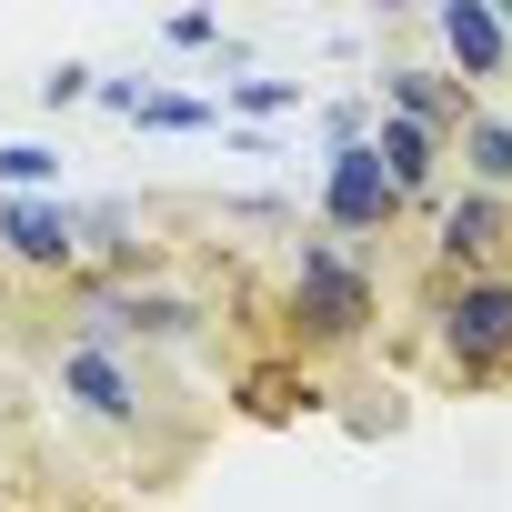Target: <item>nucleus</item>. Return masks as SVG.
<instances>
[{
	"label": "nucleus",
	"mask_w": 512,
	"mask_h": 512,
	"mask_svg": "<svg viewBox=\"0 0 512 512\" xmlns=\"http://www.w3.org/2000/svg\"><path fill=\"white\" fill-rule=\"evenodd\" d=\"M432 352L462 392L512 382V272H472V282H432Z\"/></svg>",
	"instance_id": "nucleus-1"
},
{
	"label": "nucleus",
	"mask_w": 512,
	"mask_h": 512,
	"mask_svg": "<svg viewBox=\"0 0 512 512\" xmlns=\"http://www.w3.org/2000/svg\"><path fill=\"white\" fill-rule=\"evenodd\" d=\"M392 221H402V191L382 181L372 141H352V151H322V231L352 251V241H382Z\"/></svg>",
	"instance_id": "nucleus-6"
},
{
	"label": "nucleus",
	"mask_w": 512,
	"mask_h": 512,
	"mask_svg": "<svg viewBox=\"0 0 512 512\" xmlns=\"http://www.w3.org/2000/svg\"><path fill=\"white\" fill-rule=\"evenodd\" d=\"M221 111H241V121H292V111H302V81H221Z\"/></svg>",
	"instance_id": "nucleus-14"
},
{
	"label": "nucleus",
	"mask_w": 512,
	"mask_h": 512,
	"mask_svg": "<svg viewBox=\"0 0 512 512\" xmlns=\"http://www.w3.org/2000/svg\"><path fill=\"white\" fill-rule=\"evenodd\" d=\"M221 121V101H201V91H141L131 101V131H211Z\"/></svg>",
	"instance_id": "nucleus-12"
},
{
	"label": "nucleus",
	"mask_w": 512,
	"mask_h": 512,
	"mask_svg": "<svg viewBox=\"0 0 512 512\" xmlns=\"http://www.w3.org/2000/svg\"><path fill=\"white\" fill-rule=\"evenodd\" d=\"M51 392L81 422H111V432L151 422V372H141V352H111V342H61L51 352Z\"/></svg>",
	"instance_id": "nucleus-4"
},
{
	"label": "nucleus",
	"mask_w": 512,
	"mask_h": 512,
	"mask_svg": "<svg viewBox=\"0 0 512 512\" xmlns=\"http://www.w3.org/2000/svg\"><path fill=\"white\" fill-rule=\"evenodd\" d=\"M161 41H171V51H231L221 11H171V21H161Z\"/></svg>",
	"instance_id": "nucleus-15"
},
{
	"label": "nucleus",
	"mask_w": 512,
	"mask_h": 512,
	"mask_svg": "<svg viewBox=\"0 0 512 512\" xmlns=\"http://www.w3.org/2000/svg\"><path fill=\"white\" fill-rule=\"evenodd\" d=\"M432 41H442V71H452L462 91L512 81V41H502V11H492V0H442V11H432Z\"/></svg>",
	"instance_id": "nucleus-9"
},
{
	"label": "nucleus",
	"mask_w": 512,
	"mask_h": 512,
	"mask_svg": "<svg viewBox=\"0 0 512 512\" xmlns=\"http://www.w3.org/2000/svg\"><path fill=\"white\" fill-rule=\"evenodd\" d=\"M0 262L21 272H81V211L61 191H0Z\"/></svg>",
	"instance_id": "nucleus-7"
},
{
	"label": "nucleus",
	"mask_w": 512,
	"mask_h": 512,
	"mask_svg": "<svg viewBox=\"0 0 512 512\" xmlns=\"http://www.w3.org/2000/svg\"><path fill=\"white\" fill-rule=\"evenodd\" d=\"M292 332L312 342V352H342V342H362L372 332V272H362V251H342L332 231L322 241H292Z\"/></svg>",
	"instance_id": "nucleus-2"
},
{
	"label": "nucleus",
	"mask_w": 512,
	"mask_h": 512,
	"mask_svg": "<svg viewBox=\"0 0 512 512\" xmlns=\"http://www.w3.org/2000/svg\"><path fill=\"white\" fill-rule=\"evenodd\" d=\"M91 81H101L91 61H51V71H41L31 91H41V111H71V101H91Z\"/></svg>",
	"instance_id": "nucleus-16"
},
{
	"label": "nucleus",
	"mask_w": 512,
	"mask_h": 512,
	"mask_svg": "<svg viewBox=\"0 0 512 512\" xmlns=\"http://www.w3.org/2000/svg\"><path fill=\"white\" fill-rule=\"evenodd\" d=\"M372 111H392V121H412V131H432V141L452 151V131H462L472 91H462L442 61H382V81H372Z\"/></svg>",
	"instance_id": "nucleus-8"
},
{
	"label": "nucleus",
	"mask_w": 512,
	"mask_h": 512,
	"mask_svg": "<svg viewBox=\"0 0 512 512\" xmlns=\"http://www.w3.org/2000/svg\"><path fill=\"white\" fill-rule=\"evenodd\" d=\"M432 262H442V282L512 272V201H492V191H442V201H432Z\"/></svg>",
	"instance_id": "nucleus-5"
},
{
	"label": "nucleus",
	"mask_w": 512,
	"mask_h": 512,
	"mask_svg": "<svg viewBox=\"0 0 512 512\" xmlns=\"http://www.w3.org/2000/svg\"><path fill=\"white\" fill-rule=\"evenodd\" d=\"M201 302L161 292V282H81V332L71 342H111V352H181L201 342Z\"/></svg>",
	"instance_id": "nucleus-3"
},
{
	"label": "nucleus",
	"mask_w": 512,
	"mask_h": 512,
	"mask_svg": "<svg viewBox=\"0 0 512 512\" xmlns=\"http://www.w3.org/2000/svg\"><path fill=\"white\" fill-rule=\"evenodd\" d=\"M452 161H462V191L512 201V111L472 101V111H462V131H452Z\"/></svg>",
	"instance_id": "nucleus-11"
},
{
	"label": "nucleus",
	"mask_w": 512,
	"mask_h": 512,
	"mask_svg": "<svg viewBox=\"0 0 512 512\" xmlns=\"http://www.w3.org/2000/svg\"><path fill=\"white\" fill-rule=\"evenodd\" d=\"M322 141H332V151H352V141H372V91H352V101H332V111H322Z\"/></svg>",
	"instance_id": "nucleus-17"
},
{
	"label": "nucleus",
	"mask_w": 512,
	"mask_h": 512,
	"mask_svg": "<svg viewBox=\"0 0 512 512\" xmlns=\"http://www.w3.org/2000/svg\"><path fill=\"white\" fill-rule=\"evenodd\" d=\"M492 11H502V41H512V0H492Z\"/></svg>",
	"instance_id": "nucleus-18"
},
{
	"label": "nucleus",
	"mask_w": 512,
	"mask_h": 512,
	"mask_svg": "<svg viewBox=\"0 0 512 512\" xmlns=\"http://www.w3.org/2000/svg\"><path fill=\"white\" fill-rule=\"evenodd\" d=\"M51 181H61V151H51V141H0V191L31 201V191H51Z\"/></svg>",
	"instance_id": "nucleus-13"
},
{
	"label": "nucleus",
	"mask_w": 512,
	"mask_h": 512,
	"mask_svg": "<svg viewBox=\"0 0 512 512\" xmlns=\"http://www.w3.org/2000/svg\"><path fill=\"white\" fill-rule=\"evenodd\" d=\"M372 161H382V181H392V191H402V211H412V201H432V191H442V161H452V151H442L432 131H412V121L372 111Z\"/></svg>",
	"instance_id": "nucleus-10"
}]
</instances>
